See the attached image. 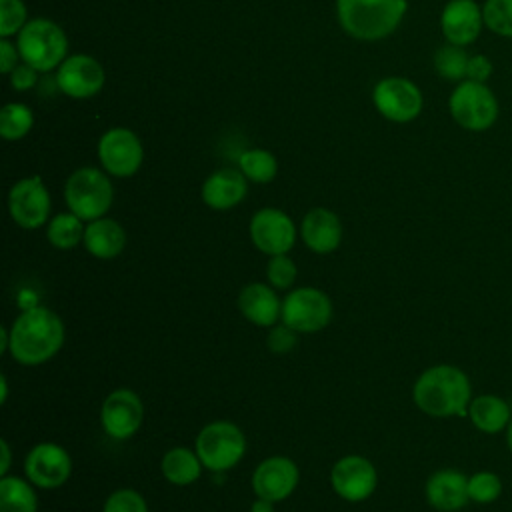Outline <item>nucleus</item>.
Wrapping results in <instances>:
<instances>
[{"mask_svg": "<svg viewBox=\"0 0 512 512\" xmlns=\"http://www.w3.org/2000/svg\"><path fill=\"white\" fill-rule=\"evenodd\" d=\"M64 322L46 306L26 308L10 326V356L22 366L52 360L64 344Z\"/></svg>", "mask_w": 512, "mask_h": 512, "instance_id": "f257e3e1", "label": "nucleus"}, {"mask_svg": "<svg viewBox=\"0 0 512 512\" xmlns=\"http://www.w3.org/2000/svg\"><path fill=\"white\" fill-rule=\"evenodd\" d=\"M412 400L418 410L434 418L468 416L472 384L466 372L458 366L436 364L416 378Z\"/></svg>", "mask_w": 512, "mask_h": 512, "instance_id": "f03ea898", "label": "nucleus"}, {"mask_svg": "<svg viewBox=\"0 0 512 512\" xmlns=\"http://www.w3.org/2000/svg\"><path fill=\"white\" fill-rule=\"evenodd\" d=\"M406 0H336L340 26L358 40L390 36L406 14Z\"/></svg>", "mask_w": 512, "mask_h": 512, "instance_id": "7ed1b4c3", "label": "nucleus"}, {"mask_svg": "<svg viewBox=\"0 0 512 512\" xmlns=\"http://www.w3.org/2000/svg\"><path fill=\"white\" fill-rule=\"evenodd\" d=\"M22 62L38 72H50L66 60L68 38L64 30L46 18H34L24 24L16 40Z\"/></svg>", "mask_w": 512, "mask_h": 512, "instance_id": "20e7f679", "label": "nucleus"}, {"mask_svg": "<svg viewBox=\"0 0 512 512\" xmlns=\"http://www.w3.org/2000/svg\"><path fill=\"white\" fill-rule=\"evenodd\" d=\"M64 200L70 212H74L84 222H92L110 210L114 188L102 170L84 166L68 176L64 184Z\"/></svg>", "mask_w": 512, "mask_h": 512, "instance_id": "39448f33", "label": "nucleus"}, {"mask_svg": "<svg viewBox=\"0 0 512 512\" xmlns=\"http://www.w3.org/2000/svg\"><path fill=\"white\" fill-rule=\"evenodd\" d=\"M194 450L204 468L212 472H226L242 460L246 452V438L234 422L214 420L198 432Z\"/></svg>", "mask_w": 512, "mask_h": 512, "instance_id": "423d86ee", "label": "nucleus"}, {"mask_svg": "<svg viewBox=\"0 0 512 512\" xmlns=\"http://www.w3.org/2000/svg\"><path fill=\"white\" fill-rule=\"evenodd\" d=\"M454 122L468 132H484L498 120V100L486 82L462 80L448 98Z\"/></svg>", "mask_w": 512, "mask_h": 512, "instance_id": "0eeeda50", "label": "nucleus"}, {"mask_svg": "<svg viewBox=\"0 0 512 512\" xmlns=\"http://www.w3.org/2000/svg\"><path fill=\"white\" fill-rule=\"evenodd\" d=\"M332 320V300L326 292L302 286L292 290L282 300V318L286 326L294 328L298 334H314L324 330Z\"/></svg>", "mask_w": 512, "mask_h": 512, "instance_id": "6e6552de", "label": "nucleus"}, {"mask_svg": "<svg viewBox=\"0 0 512 512\" xmlns=\"http://www.w3.org/2000/svg\"><path fill=\"white\" fill-rule=\"evenodd\" d=\"M372 100L380 116L400 124L418 118L424 104L420 88L412 80L400 76L382 78L374 86Z\"/></svg>", "mask_w": 512, "mask_h": 512, "instance_id": "1a4fd4ad", "label": "nucleus"}, {"mask_svg": "<svg viewBox=\"0 0 512 512\" xmlns=\"http://www.w3.org/2000/svg\"><path fill=\"white\" fill-rule=\"evenodd\" d=\"M98 158L110 176L128 178L142 166L144 148L132 130L116 126L102 134L98 142Z\"/></svg>", "mask_w": 512, "mask_h": 512, "instance_id": "9d476101", "label": "nucleus"}, {"mask_svg": "<svg viewBox=\"0 0 512 512\" xmlns=\"http://www.w3.org/2000/svg\"><path fill=\"white\" fill-rule=\"evenodd\" d=\"M252 244L266 256L288 254L296 242V226L292 218L278 208H260L248 224Z\"/></svg>", "mask_w": 512, "mask_h": 512, "instance_id": "9b49d317", "label": "nucleus"}, {"mask_svg": "<svg viewBox=\"0 0 512 512\" xmlns=\"http://www.w3.org/2000/svg\"><path fill=\"white\" fill-rule=\"evenodd\" d=\"M10 218L24 230H36L48 222L50 194L40 176L18 180L8 192Z\"/></svg>", "mask_w": 512, "mask_h": 512, "instance_id": "f8f14e48", "label": "nucleus"}, {"mask_svg": "<svg viewBox=\"0 0 512 512\" xmlns=\"http://www.w3.org/2000/svg\"><path fill=\"white\" fill-rule=\"evenodd\" d=\"M26 478L42 490L60 488L72 474V458L56 442H38L24 458Z\"/></svg>", "mask_w": 512, "mask_h": 512, "instance_id": "ddd939ff", "label": "nucleus"}, {"mask_svg": "<svg viewBox=\"0 0 512 512\" xmlns=\"http://www.w3.org/2000/svg\"><path fill=\"white\" fill-rule=\"evenodd\" d=\"M332 490L346 502H362L370 498L378 486V472L374 464L360 456L348 454L334 462L330 470Z\"/></svg>", "mask_w": 512, "mask_h": 512, "instance_id": "4468645a", "label": "nucleus"}, {"mask_svg": "<svg viewBox=\"0 0 512 512\" xmlns=\"http://www.w3.org/2000/svg\"><path fill=\"white\" fill-rule=\"evenodd\" d=\"M100 422L104 432L114 440L132 438L144 422V404L130 388L112 390L100 408Z\"/></svg>", "mask_w": 512, "mask_h": 512, "instance_id": "2eb2a0df", "label": "nucleus"}, {"mask_svg": "<svg viewBox=\"0 0 512 512\" xmlns=\"http://www.w3.org/2000/svg\"><path fill=\"white\" fill-rule=\"evenodd\" d=\"M300 472L294 460L286 456H270L262 460L250 478L252 492L258 498H266L270 502L286 500L298 486Z\"/></svg>", "mask_w": 512, "mask_h": 512, "instance_id": "dca6fc26", "label": "nucleus"}, {"mask_svg": "<svg viewBox=\"0 0 512 512\" xmlns=\"http://www.w3.org/2000/svg\"><path fill=\"white\" fill-rule=\"evenodd\" d=\"M56 86L70 98H90L104 86V68L88 54L68 56L56 70Z\"/></svg>", "mask_w": 512, "mask_h": 512, "instance_id": "f3484780", "label": "nucleus"}, {"mask_svg": "<svg viewBox=\"0 0 512 512\" xmlns=\"http://www.w3.org/2000/svg\"><path fill=\"white\" fill-rule=\"evenodd\" d=\"M484 26L482 8L474 0H450L440 14V30L446 42L456 46L472 44Z\"/></svg>", "mask_w": 512, "mask_h": 512, "instance_id": "a211bd4d", "label": "nucleus"}, {"mask_svg": "<svg viewBox=\"0 0 512 512\" xmlns=\"http://www.w3.org/2000/svg\"><path fill=\"white\" fill-rule=\"evenodd\" d=\"M424 496L438 512L462 510L470 502L468 476L456 468H440L428 476Z\"/></svg>", "mask_w": 512, "mask_h": 512, "instance_id": "6ab92c4d", "label": "nucleus"}, {"mask_svg": "<svg viewBox=\"0 0 512 512\" xmlns=\"http://www.w3.org/2000/svg\"><path fill=\"white\" fill-rule=\"evenodd\" d=\"M240 314L254 326L272 328L282 318V300L274 288L264 282H250L238 294Z\"/></svg>", "mask_w": 512, "mask_h": 512, "instance_id": "aec40b11", "label": "nucleus"}, {"mask_svg": "<svg viewBox=\"0 0 512 512\" xmlns=\"http://www.w3.org/2000/svg\"><path fill=\"white\" fill-rule=\"evenodd\" d=\"M300 238L314 254H330L342 242V222L328 208H312L302 218Z\"/></svg>", "mask_w": 512, "mask_h": 512, "instance_id": "412c9836", "label": "nucleus"}, {"mask_svg": "<svg viewBox=\"0 0 512 512\" xmlns=\"http://www.w3.org/2000/svg\"><path fill=\"white\" fill-rule=\"evenodd\" d=\"M248 178L240 170L222 168L212 172L200 190L202 202L212 210H230L246 198Z\"/></svg>", "mask_w": 512, "mask_h": 512, "instance_id": "4be33fe9", "label": "nucleus"}, {"mask_svg": "<svg viewBox=\"0 0 512 512\" xmlns=\"http://www.w3.org/2000/svg\"><path fill=\"white\" fill-rule=\"evenodd\" d=\"M84 248L88 254L100 260H110L116 258L124 246H126V230L122 228L120 222L112 218H98L86 224L84 230Z\"/></svg>", "mask_w": 512, "mask_h": 512, "instance_id": "5701e85b", "label": "nucleus"}, {"mask_svg": "<svg viewBox=\"0 0 512 512\" xmlns=\"http://www.w3.org/2000/svg\"><path fill=\"white\" fill-rule=\"evenodd\" d=\"M468 418L476 430L484 434H498L508 428L512 414L504 398L496 394H480L470 400Z\"/></svg>", "mask_w": 512, "mask_h": 512, "instance_id": "b1692460", "label": "nucleus"}, {"mask_svg": "<svg viewBox=\"0 0 512 512\" xmlns=\"http://www.w3.org/2000/svg\"><path fill=\"white\" fill-rule=\"evenodd\" d=\"M202 468L204 464L196 454V450H190L184 446L170 448L160 460L162 476L174 486H188L196 482L202 474Z\"/></svg>", "mask_w": 512, "mask_h": 512, "instance_id": "393cba45", "label": "nucleus"}, {"mask_svg": "<svg viewBox=\"0 0 512 512\" xmlns=\"http://www.w3.org/2000/svg\"><path fill=\"white\" fill-rule=\"evenodd\" d=\"M34 484L18 476L0 478V512H36L38 498L32 488Z\"/></svg>", "mask_w": 512, "mask_h": 512, "instance_id": "a878e982", "label": "nucleus"}, {"mask_svg": "<svg viewBox=\"0 0 512 512\" xmlns=\"http://www.w3.org/2000/svg\"><path fill=\"white\" fill-rule=\"evenodd\" d=\"M84 230L86 226L82 218H78L74 212H60L50 218L46 238L58 250H72L84 242Z\"/></svg>", "mask_w": 512, "mask_h": 512, "instance_id": "bb28decb", "label": "nucleus"}, {"mask_svg": "<svg viewBox=\"0 0 512 512\" xmlns=\"http://www.w3.org/2000/svg\"><path fill=\"white\" fill-rule=\"evenodd\" d=\"M238 164H240V172L256 184L272 182L278 172V162H276L274 154L268 150H262V148L244 150L238 158Z\"/></svg>", "mask_w": 512, "mask_h": 512, "instance_id": "cd10ccee", "label": "nucleus"}, {"mask_svg": "<svg viewBox=\"0 0 512 512\" xmlns=\"http://www.w3.org/2000/svg\"><path fill=\"white\" fill-rule=\"evenodd\" d=\"M470 56L466 54L464 46H456L446 42L434 52V70L444 80L462 82L466 80V68H468Z\"/></svg>", "mask_w": 512, "mask_h": 512, "instance_id": "c85d7f7f", "label": "nucleus"}, {"mask_svg": "<svg viewBox=\"0 0 512 512\" xmlns=\"http://www.w3.org/2000/svg\"><path fill=\"white\" fill-rule=\"evenodd\" d=\"M34 116L26 104L10 102L0 110V134L6 140H18L32 130Z\"/></svg>", "mask_w": 512, "mask_h": 512, "instance_id": "c756f323", "label": "nucleus"}, {"mask_svg": "<svg viewBox=\"0 0 512 512\" xmlns=\"http://www.w3.org/2000/svg\"><path fill=\"white\" fill-rule=\"evenodd\" d=\"M502 494V480L490 470H478L468 476V496L476 504H492Z\"/></svg>", "mask_w": 512, "mask_h": 512, "instance_id": "7c9ffc66", "label": "nucleus"}, {"mask_svg": "<svg viewBox=\"0 0 512 512\" xmlns=\"http://www.w3.org/2000/svg\"><path fill=\"white\" fill-rule=\"evenodd\" d=\"M484 26L502 38H512V0H486L482 6Z\"/></svg>", "mask_w": 512, "mask_h": 512, "instance_id": "2f4dec72", "label": "nucleus"}, {"mask_svg": "<svg viewBox=\"0 0 512 512\" xmlns=\"http://www.w3.org/2000/svg\"><path fill=\"white\" fill-rule=\"evenodd\" d=\"M298 270L294 260L288 254H278V256H268L266 264V280L272 288L276 290H288L296 282Z\"/></svg>", "mask_w": 512, "mask_h": 512, "instance_id": "473e14b6", "label": "nucleus"}, {"mask_svg": "<svg viewBox=\"0 0 512 512\" xmlns=\"http://www.w3.org/2000/svg\"><path fill=\"white\" fill-rule=\"evenodd\" d=\"M102 512H148V504L138 490L118 488L106 498Z\"/></svg>", "mask_w": 512, "mask_h": 512, "instance_id": "72a5a7b5", "label": "nucleus"}, {"mask_svg": "<svg viewBox=\"0 0 512 512\" xmlns=\"http://www.w3.org/2000/svg\"><path fill=\"white\" fill-rule=\"evenodd\" d=\"M26 24V6L22 0H0V36L18 34Z\"/></svg>", "mask_w": 512, "mask_h": 512, "instance_id": "f704fd0d", "label": "nucleus"}, {"mask_svg": "<svg viewBox=\"0 0 512 512\" xmlns=\"http://www.w3.org/2000/svg\"><path fill=\"white\" fill-rule=\"evenodd\" d=\"M298 344V332L290 326H286L284 322L280 324H274L270 330H268V336H266V346L270 352L274 354H286L290 350H294Z\"/></svg>", "mask_w": 512, "mask_h": 512, "instance_id": "c9c22d12", "label": "nucleus"}, {"mask_svg": "<svg viewBox=\"0 0 512 512\" xmlns=\"http://www.w3.org/2000/svg\"><path fill=\"white\" fill-rule=\"evenodd\" d=\"M492 74V62L488 56L484 54H474L468 60V68H466V80H474V82H486Z\"/></svg>", "mask_w": 512, "mask_h": 512, "instance_id": "e433bc0d", "label": "nucleus"}, {"mask_svg": "<svg viewBox=\"0 0 512 512\" xmlns=\"http://www.w3.org/2000/svg\"><path fill=\"white\" fill-rule=\"evenodd\" d=\"M36 80H38V70L32 68L30 64H26V62L18 64L10 72V86L14 90H28V88H32L36 84Z\"/></svg>", "mask_w": 512, "mask_h": 512, "instance_id": "4c0bfd02", "label": "nucleus"}, {"mask_svg": "<svg viewBox=\"0 0 512 512\" xmlns=\"http://www.w3.org/2000/svg\"><path fill=\"white\" fill-rule=\"evenodd\" d=\"M18 56H20L18 46H14L6 38H2L0 40V72L10 74L18 66Z\"/></svg>", "mask_w": 512, "mask_h": 512, "instance_id": "58836bf2", "label": "nucleus"}, {"mask_svg": "<svg viewBox=\"0 0 512 512\" xmlns=\"http://www.w3.org/2000/svg\"><path fill=\"white\" fill-rule=\"evenodd\" d=\"M0 448H2V464H0V474L2 476H6L8 474V468H10V446H8V442L6 440H0Z\"/></svg>", "mask_w": 512, "mask_h": 512, "instance_id": "ea45409f", "label": "nucleus"}, {"mask_svg": "<svg viewBox=\"0 0 512 512\" xmlns=\"http://www.w3.org/2000/svg\"><path fill=\"white\" fill-rule=\"evenodd\" d=\"M250 512H274V502L256 496L254 502L250 504Z\"/></svg>", "mask_w": 512, "mask_h": 512, "instance_id": "a19ab883", "label": "nucleus"}, {"mask_svg": "<svg viewBox=\"0 0 512 512\" xmlns=\"http://www.w3.org/2000/svg\"><path fill=\"white\" fill-rule=\"evenodd\" d=\"M0 386H2V392H0V402H2V404H6V400H8V380H6V376H4V374L0 376Z\"/></svg>", "mask_w": 512, "mask_h": 512, "instance_id": "79ce46f5", "label": "nucleus"}, {"mask_svg": "<svg viewBox=\"0 0 512 512\" xmlns=\"http://www.w3.org/2000/svg\"><path fill=\"white\" fill-rule=\"evenodd\" d=\"M506 446H508V450L512 452V420H510V424H508V428H506Z\"/></svg>", "mask_w": 512, "mask_h": 512, "instance_id": "37998d69", "label": "nucleus"}]
</instances>
